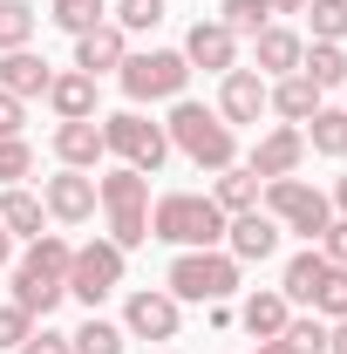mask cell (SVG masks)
Returning <instances> with one entry per match:
<instances>
[{"mask_svg": "<svg viewBox=\"0 0 347 354\" xmlns=\"http://www.w3.org/2000/svg\"><path fill=\"white\" fill-rule=\"evenodd\" d=\"M68 259H75L68 239H55V232L28 239V259L14 266V307L35 313V320H48V313L68 300Z\"/></svg>", "mask_w": 347, "mask_h": 354, "instance_id": "1", "label": "cell"}, {"mask_svg": "<svg viewBox=\"0 0 347 354\" xmlns=\"http://www.w3.org/2000/svg\"><path fill=\"white\" fill-rule=\"evenodd\" d=\"M150 239H164L177 252H212V245H225V212L205 191H164L150 205Z\"/></svg>", "mask_w": 347, "mask_h": 354, "instance_id": "2", "label": "cell"}, {"mask_svg": "<svg viewBox=\"0 0 347 354\" xmlns=\"http://www.w3.org/2000/svg\"><path fill=\"white\" fill-rule=\"evenodd\" d=\"M164 136H171L198 171H232V164H238V130H232L218 109H205V102H184V95H177Z\"/></svg>", "mask_w": 347, "mask_h": 354, "instance_id": "3", "label": "cell"}, {"mask_svg": "<svg viewBox=\"0 0 347 354\" xmlns=\"http://www.w3.org/2000/svg\"><path fill=\"white\" fill-rule=\"evenodd\" d=\"M95 205L109 212V239L136 252L143 239H150V177L130 171V164H116L109 177H95Z\"/></svg>", "mask_w": 347, "mask_h": 354, "instance_id": "4", "label": "cell"}, {"mask_svg": "<svg viewBox=\"0 0 347 354\" xmlns=\"http://www.w3.org/2000/svg\"><path fill=\"white\" fill-rule=\"evenodd\" d=\"M164 293H171L177 307H184V300L218 307V300H232V293H238V259H232V252H218V245H212V252H177Z\"/></svg>", "mask_w": 347, "mask_h": 354, "instance_id": "5", "label": "cell"}, {"mask_svg": "<svg viewBox=\"0 0 347 354\" xmlns=\"http://www.w3.org/2000/svg\"><path fill=\"white\" fill-rule=\"evenodd\" d=\"M265 212L279 218V232H300L306 245H320V232L334 225V198L300 177H265Z\"/></svg>", "mask_w": 347, "mask_h": 354, "instance_id": "6", "label": "cell"}, {"mask_svg": "<svg viewBox=\"0 0 347 354\" xmlns=\"http://www.w3.org/2000/svg\"><path fill=\"white\" fill-rule=\"evenodd\" d=\"M123 95L130 102H177L184 82H191V62L177 48H143V55H123Z\"/></svg>", "mask_w": 347, "mask_h": 354, "instance_id": "7", "label": "cell"}, {"mask_svg": "<svg viewBox=\"0 0 347 354\" xmlns=\"http://www.w3.org/2000/svg\"><path fill=\"white\" fill-rule=\"evenodd\" d=\"M102 143H109V157H123V164H130V171H143V177H157V171H164V157H171L164 123H150V116H136V109L102 116Z\"/></svg>", "mask_w": 347, "mask_h": 354, "instance_id": "8", "label": "cell"}, {"mask_svg": "<svg viewBox=\"0 0 347 354\" xmlns=\"http://www.w3.org/2000/svg\"><path fill=\"white\" fill-rule=\"evenodd\" d=\"M116 286H123V245H116V239L75 245V259H68V293H75L82 307H102Z\"/></svg>", "mask_w": 347, "mask_h": 354, "instance_id": "9", "label": "cell"}, {"mask_svg": "<svg viewBox=\"0 0 347 354\" xmlns=\"http://www.w3.org/2000/svg\"><path fill=\"white\" fill-rule=\"evenodd\" d=\"M225 252L238 266H259L279 252V218L272 212H238V218H225Z\"/></svg>", "mask_w": 347, "mask_h": 354, "instance_id": "10", "label": "cell"}, {"mask_svg": "<svg viewBox=\"0 0 347 354\" xmlns=\"http://www.w3.org/2000/svg\"><path fill=\"white\" fill-rule=\"evenodd\" d=\"M123 334H136V341H177V300L164 293V286L130 293V307H123Z\"/></svg>", "mask_w": 347, "mask_h": 354, "instance_id": "11", "label": "cell"}, {"mask_svg": "<svg viewBox=\"0 0 347 354\" xmlns=\"http://www.w3.org/2000/svg\"><path fill=\"white\" fill-rule=\"evenodd\" d=\"M218 116H225L232 130H245V123H259V116H265V75H259V68H225Z\"/></svg>", "mask_w": 347, "mask_h": 354, "instance_id": "12", "label": "cell"}, {"mask_svg": "<svg viewBox=\"0 0 347 354\" xmlns=\"http://www.w3.org/2000/svg\"><path fill=\"white\" fill-rule=\"evenodd\" d=\"M191 68H212V75H225V68H238V35L225 28V21H198L191 35H184V48H177Z\"/></svg>", "mask_w": 347, "mask_h": 354, "instance_id": "13", "label": "cell"}, {"mask_svg": "<svg viewBox=\"0 0 347 354\" xmlns=\"http://www.w3.org/2000/svg\"><path fill=\"white\" fill-rule=\"evenodd\" d=\"M300 157H306V136L293 130V123H279V130H265L259 143H252V164H245V171L259 177V184H265V177H293Z\"/></svg>", "mask_w": 347, "mask_h": 354, "instance_id": "14", "label": "cell"}, {"mask_svg": "<svg viewBox=\"0 0 347 354\" xmlns=\"http://www.w3.org/2000/svg\"><path fill=\"white\" fill-rule=\"evenodd\" d=\"M41 205H48V218H62V225L95 218V177H82V171L48 177V184H41Z\"/></svg>", "mask_w": 347, "mask_h": 354, "instance_id": "15", "label": "cell"}, {"mask_svg": "<svg viewBox=\"0 0 347 354\" xmlns=\"http://www.w3.org/2000/svg\"><path fill=\"white\" fill-rule=\"evenodd\" d=\"M55 157H62V171H95V164L109 157V143H102V116L62 123V130H55Z\"/></svg>", "mask_w": 347, "mask_h": 354, "instance_id": "16", "label": "cell"}, {"mask_svg": "<svg viewBox=\"0 0 347 354\" xmlns=\"http://www.w3.org/2000/svg\"><path fill=\"white\" fill-rule=\"evenodd\" d=\"M123 55H130V41H123L116 21H102V28L75 35V68H82V75H109V68H123Z\"/></svg>", "mask_w": 347, "mask_h": 354, "instance_id": "17", "label": "cell"}, {"mask_svg": "<svg viewBox=\"0 0 347 354\" xmlns=\"http://www.w3.org/2000/svg\"><path fill=\"white\" fill-rule=\"evenodd\" d=\"M48 82H55V68H48L35 48H7V55H0V88H7V95L28 102V95H48Z\"/></svg>", "mask_w": 347, "mask_h": 354, "instance_id": "18", "label": "cell"}, {"mask_svg": "<svg viewBox=\"0 0 347 354\" xmlns=\"http://www.w3.org/2000/svg\"><path fill=\"white\" fill-rule=\"evenodd\" d=\"M334 272V259L320 252V245H306L286 259V279H279V293H286V307H313V293H320V279Z\"/></svg>", "mask_w": 347, "mask_h": 354, "instance_id": "19", "label": "cell"}, {"mask_svg": "<svg viewBox=\"0 0 347 354\" xmlns=\"http://www.w3.org/2000/svg\"><path fill=\"white\" fill-rule=\"evenodd\" d=\"M300 55H306V41L293 35V28H259V35H252V62H259V75H293Z\"/></svg>", "mask_w": 347, "mask_h": 354, "instance_id": "20", "label": "cell"}, {"mask_svg": "<svg viewBox=\"0 0 347 354\" xmlns=\"http://www.w3.org/2000/svg\"><path fill=\"white\" fill-rule=\"evenodd\" d=\"M48 109H55L62 123H82V116H95V75H82V68L55 75V82H48Z\"/></svg>", "mask_w": 347, "mask_h": 354, "instance_id": "21", "label": "cell"}, {"mask_svg": "<svg viewBox=\"0 0 347 354\" xmlns=\"http://www.w3.org/2000/svg\"><path fill=\"white\" fill-rule=\"evenodd\" d=\"M265 109H272V116H286V123H306V116L320 109V88H313V82L300 75V68H293V75L265 82Z\"/></svg>", "mask_w": 347, "mask_h": 354, "instance_id": "22", "label": "cell"}, {"mask_svg": "<svg viewBox=\"0 0 347 354\" xmlns=\"http://www.w3.org/2000/svg\"><path fill=\"white\" fill-rule=\"evenodd\" d=\"M238 320H245V334H252V341H279V334H286V320H293V307H286V293H252V300L238 307Z\"/></svg>", "mask_w": 347, "mask_h": 354, "instance_id": "23", "label": "cell"}, {"mask_svg": "<svg viewBox=\"0 0 347 354\" xmlns=\"http://www.w3.org/2000/svg\"><path fill=\"white\" fill-rule=\"evenodd\" d=\"M212 205L225 212V218H238V212H259V177L245 171V164L218 171V191H212Z\"/></svg>", "mask_w": 347, "mask_h": 354, "instance_id": "24", "label": "cell"}, {"mask_svg": "<svg viewBox=\"0 0 347 354\" xmlns=\"http://www.w3.org/2000/svg\"><path fill=\"white\" fill-rule=\"evenodd\" d=\"M0 225H7L14 239H41V225H48V205L35 198V191H21V184H14V191L0 198Z\"/></svg>", "mask_w": 347, "mask_h": 354, "instance_id": "25", "label": "cell"}, {"mask_svg": "<svg viewBox=\"0 0 347 354\" xmlns=\"http://www.w3.org/2000/svg\"><path fill=\"white\" fill-rule=\"evenodd\" d=\"M300 136H306V150H320V157H347V109H313Z\"/></svg>", "mask_w": 347, "mask_h": 354, "instance_id": "26", "label": "cell"}, {"mask_svg": "<svg viewBox=\"0 0 347 354\" xmlns=\"http://www.w3.org/2000/svg\"><path fill=\"white\" fill-rule=\"evenodd\" d=\"M300 75H306L313 88H341V82H347V55H341V41H313V48L300 55Z\"/></svg>", "mask_w": 347, "mask_h": 354, "instance_id": "27", "label": "cell"}, {"mask_svg": "<svg viewBox=\"0 0 347 354\" xmlns=\"http://www.w3.org/2000/svg\"><path fill=\"white\" fill-rule=\"evenodd\" d=\"M123 341H130V334H123L116 320H102V313H88L82 327L68 334V348H75V354H123Z\"/></svg>", "mask_w": 347, "mask_h": 354, "instance_id": "28", "label": "cell"}, {"mask_svg": "<svg viewBox=\"0 0 347 354\" xmlns=\"http://www.w3.org/2000/svg\"><path fill=\"white\" fill-rule=\"evenodd\" d=\"M35 41V7L28 0H0V55Z\"/></svg>", "mask_w": 347, "mask_h": 354, "instance_id": "29", "label": "cell"}, {"mask_svg": "<svg viewBox=\"0 0 347 354\" xmlns=\"http://www.w3.org/2000/svg\"><path fill=\"white\" fill-rule=\"evenodd\" d=\"M102 21H109V0H55V28H68V35H88Z\"/></svg>", "mask_w": 347, "mask_h": 354, "instance_id": "30", "label": "cell"}, {"mask_svg": "<svg viewBox=\"0 0 347 354\" xmlns=\"http://www.w3.org/2000/svg\"><path fill=\"white\" fill-rule=\"evenodd\" d=\"M300 14H306V28H313V41H341L347 35V0H306Z\"/></svg>", "mask_w": 347, "mask_h": 354, "instance_id": "31", "label": "cell"}, {"mask_svg": "<svg viewBox=\"0 0 347 354\" xmlns=\"http://www.w3.org/2000/svg\"><path fill=\"white\" fill-rule=\"evenodd\" d=\"M293 354H327V320L320 313H300V320H286V334H279Z\"/></svg>", "mask_w": 347, "mask_h": 354, "instance_id": "32", "label": "cell"}, {"mask_svg": "<svg viewBox=\"0 0 347 354\" xmlns=\"http://www.w3.org/2000/svg\"><path fill=\"white\" fill-rule=\"evenodd\" d=\"M232 35H259V28H272V7L265 0H225V14H218Z\"/></svg>", "mask_w": 347, "mask_h": 354, "instance_id": "33", "label": "cell"}, {"mask_svg": "<svg viewBox=\"0 0 347 354\" xmlns=\"http://www.w3.org/2000/svg\"><path fill=\"white\" fill-rule=\"evenodd\" d=\"M313 313H320V320H347V266H334V272L320 279V293H313Z\"/></svg>", "mask_w": 347, "mask_h": 354, "instance_id": "34", "label": "cell"}, {"mask_svg": "<svg viewBox=\"0 0 347 354\" xmlns=\"http://www.w3.org/2000/svg\"><path fill=\"white\" fill-rule=\"evenodd\" d=\"M164 21V0H116V28L123 35H150Z\"/></svg>", "mask_w": 347, "mask_h": 354, "instance_id": "35", "label": "cell"}, {"mask_svg": "<svg viewBox=\"0 0 347 354\" xmlns=\"http://www.w3.org/2000/svg\"><path fill=\"white\" fill-rule=\"evenodd\" d=\"M28 171H35V150H28L21 136H7V143H0V184H21Z\"/></svg>", "mask_w": 347, "mask_h": 354, "instance_id": "36", "label": "cell"}, {"mask_svg": "<svg viewBox=\"0 0 347 354\" xmlns=\"http://www.w3.org/2000/svg\"><path fill=\"white\" fill-rule=\"evenodd\" d=\"M28 334H35V313H21L14 300H7V307H0V348H21Z\"/></svg>", "mask_w": 347, "mask_h": 354, "instance_id": "37", "label": "cell"}, {"mask_svg": "<svg viewBox=\"0 0 347 354\" xmlns=\"http://www.w3.org/2000/svg\"><path fill=\"white\" fill-rule=\"evenodd\" d=\"M14 354H75V348H68V334H55V327H35V334H28Z\"/></svg>", "mask_w": 347, "mask_h": 354, "instance_id": "38", "label": "cell"}, {"mask_svg": "<svg viewBox=\"0 0 347 354\" xmlns=\"http://www.w3.org/2000/svg\"><path fill=\"white\" fill-rule=\"evenodd\" d=\"M21 123H28V102L0 88V143H7V136H21Z\"/></svg>", "mask_w": 347, "mask_h": 354, "instance_id": "39", "label": "cell"}, {"mask_svg": "<svg viewBox=\"0 0 347 354\" xmlns=\"http://www.w3.org/2000/svg\"><path fill=\"white\" fill-rule=\"evenodd\" d=\"M320 252H327L334 266H347V218H334L327 232H320Z\"/></svg>", "mask_w": 347, "mask_h": 354, "instance_id": "40", "label": "cell"}, {"mask_svg": "<svg viewBox=\"0 0 347 354\" xmlns=\"http://www.w3.org/2000/svg\"><path fill=\"white\" fill-rule=\"evenodd\" d=\"M327 354H347V320H327Z\"/></svg>", "mask_w": 347, "mask_h": 354, "instance_id": "41", "label": "cell"}, {"mask_svg": "<svg viewBox=\"0 0 347 354\" xmlns=\"http://www.w3.org/2000/svg\"><path fill=\"white\" fill-rule=\"evenodd\" d=\"M265 7H272V14H300L306 0H265Z\"/></svg>", "mask_w": 347, "mask_h": 354, "instance_id": "42", "label": "cell"}, {"mask_svg": "<svg viewBox=\"0 0 347 354\" xmlns=\"http://www.w3.org/2000/svg\"><path fill=\"white\" fill-rule=\"evenodd\" d=\"M14 259V232H7V225H0V266Z\"/></svg>", "mask_w": 347, "mask_h": 354, "instance_id": "43", "label": "cell"}, {"mask_svg": "<svg viewBox=\"0 0 347 354\" xmlns=\"http://www.w3.org/2000/svg\"><path fill=\"white\" fill-rule=\"evenodd\" d=\"M334 212H341V218H347V177H341V184H334Z\"/></svg>", "mask_w": 347, "mask_h": 354, "instance_id": "44", "label": "cell"}, {"mask_svg": "<svg viewBox=\"0 0 347 354\" xmlns=\"http://www.w3.org/2000/svg\"><path fill=\"white\" fill-rule=\"evenodd\" d=\"M259 354H293V348H286V341H259Z\"/></svg>", "mask_w": 347, "mask_h": 354, "instance_id": "45", "label": "cell"}, {"mask_svg": "<svg viewBox=\"0 0 347 354\" xmlns=\"http://www.w3.org/2000/svg\"><path fill=\"white\" fill-rule=\"evenodd\" d=\"M341 88H347V82H341Z\"/></svg>", "mask_w": 347, "mask_h": 354, "instance_id": "46", "label": "cell"}]
</instances>
